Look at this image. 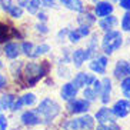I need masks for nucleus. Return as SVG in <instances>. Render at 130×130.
I'll use <instances>...</instances> for the list:
<instances>
[{"instance_id":"f704fd0d","label":"nucleus","mask_w":130,"mask_h":130,"mask_svg":"<svg viewBox=\"0 0 130 130\" xmlns=\"http://www.w3.org/2000/svg\"><path fill=\"white\" fill-rule=\"evenodd\" d=\"M13 4H14L13 0H0V6H2V10H3L4 13H7L9 9L12 7Z\"/></svg>"},{"instance_id":"f257e3e1","label":"nucleus","mask_w":130,"mask_h":130,"mask_svg":"<svg viewBox=\"0 0 130 130\" xmlns=\"http://www.w3.org/2000/svg\"><path fill=\"white\" fill-rule=\"evenodd\" d=\"M47 73H49L47 61H43L40 64L35 63V61H29V63H24L23 70H22V74H23L27 84L26 87H35Z\"/></svg>"},{"instance_id":"79ce46f5","label":"nucleus","mask_w":130,"mask_h":130,"mask_svg":"<svg viewBox=\"0 0 130 130\" xmlns=\"http://www.w3.org/2000/svg\"><path fill=\"white\" fill-rule=\"evenodd\" d=\"M7 83H9L7 76H6V74H3V73H2V70H0V90H3V89L7 86Z\"/></svg>"},{"instance_id":"2f4dec72","label":"nucleus","mask_w":130,"mask_h":130,"mask_svg":"<svg viewBox=\"0 0 130 130\" xmlns=\"http://www.w3.org/2000/svg\"><path fill=\"white\" fill-rule=\"evenodd\" d=\"M23 107H24V104H23V102H22V97H16L14 102L12 103V106H10V111H12V113H16V111H20Z\"/></svg>"},{"instance_id":"a18cd8bd","label":"nucleus","mask_w":130,"mask_h":130,"mask_svg":"<svg viewBox=\"0 0 130 130\" xmlns=\"http://www.w3.org/2000/svg\"><path fill=\"white\" fill-rule=\"evenodd\" d=\"M59 2H60V4L61 6H64V7H67L69 3H70V0H59Z\"/></svg>"},{"instance_id":"6e6552de","label":"nucleus","mask_w":130,"mask_h":130,"mask_svg":"<svg viewBox=\"0 0 130 130\" xmlns=\"http://www.w3.org/2000/svg\"><path fill=\"white\" fill-rule=\"evenodd\" d=\"M111 111H113V115L116 116L117 119H123L129 116L130 113V100L129 99H120L117 100L113 107H111Z\"/></svg>"},{"instance_id":"72a5a7b5","label":"nucleus","mask_w":130,"mask_h":130,"mask_svg":"<svg viewBox=\"0 0 130 130\" xmlns=\"http://www.w3.org/2000/svg\"><path fill=\"white\" fill-rule=\"evenodd\" d=\"M42 7L44 9H59L56 0H42Z\"/></svg>"},{"instance_id":"3c124183","label":"nucleus","mask_w":130,"mask_h":130,"mask_svg":"<svg viewBox=\"0 0 130 130\" xmlns=\"http://www.w3.org/2000/svg\"><path fill=\"white\" fill-rule=\"evenodd\" d=\"M0 12H2V6H0Z\"/></svg>"},{"instance_id":"f03ea898","label":"nucleus","mask_w":130,"mask_h":130,"mask_svg":"<svg viewBox=\"0 0 130 130\" xmlns=\"http://www.w3.org/2000/svg\"><path fill=\"white\" fill-rule=\"evenodd\" d=\"M36 110H37L39 116L42 117L43 124H49V123H52L54 119L60 115L61 107H60V104H59L56 100H53L52 97H46V99L40 100V103H39Z\"/></svg>"},{"instance_id":"49530a36","label":"nucleus","mask_w":130,"mask_h":130,"mask_svg":"<svg viewBox=\"0 0 130 130\" xmlns=\"http://www.w3.org/2000/svg\"><path fill=\"white\" fill-rule=\"evenodd\" d=\"M4 69V64H3V61L0 60V70H3Z\"/></svg>"},{"instance_id":"58836bf2","label":"nucleus","mask_w":130,"mask_h":130,"mask_svg":"<svg viewBox=\"0 0 130 130\" xmlns=\"http://www.w3.org/2000/svg\"><path fill=\"white\" fill-rule=\"evenodd\" d=\"M119 7L123 9L124 12H130V0H117Z\"/></svg>"},{"instance_id":"37998d69","label":"nucleus","mask_w":130,"mask_h":130,"mask_svg":"<svg viewBox=\"0 0 130 130\" xmlns=\"http://www.w3.org/2000/svg\"><path fill=\"white\" fill-rule=\"evenodd\" d=\"M93 90H94L97 94H100V89H102V82L99 80V79H94V82H93Z\"/></svg>"},{"instance_id":"c03bdc74","label":"nucleus","mask_w":130,"mask_h":130,"mask_svg":"<svg viewBox=\"0 0 130 130\" xmlns=\"http://www.w3.org/2000/svg\"><path fill=\"white\" fill-rule=\"evenodd\" d=\"M3 123H7V117L0 113V124H3Z\"/></svg>"},{"instance_id":"a878e982","label":"nucleus","mask_w":130,"mask_h":130,"mask_svg":"<svg viewBox=\"0 0 130 130\" xmlns=\"http://www.w3.org/2000/svg\"><path fill=\"white\" fill-rule=\"evenodd\" d=\"M22 97V102L26 107H31L33 104L37 102V97H36L35 93H24L23 96H20Z\"/></svg>"},{"instance_id":"aec40b11","label":"nucleus","mask_w":130,"mask_h":130,"mask_svg":"<svg viewBox=\"0 0 130 130\" xmlns=\"http://www.w3.org/2000/svg\"><path fill=\"white\" fill-rule=\"evenodd\" d=\"M50 50H52L50 44H47V43H40L39 46H36L35 49H33V52H31V56H30V57H33V59L40 57V56H43V54L49 53Z\"/></svg>"},{"instance_id":"6ab92c4d","label":"nucleus","mask_w":130,"mask_h":130,"mask_svg":"<svg viewBox=\"0 0 130 130\" xmlns=\"http://www.w3.org/2000/svg\"><path fill=\"white\" fill-rule=\"evenodd\" d=\"M13 29H14V27L9 29L7 24L0 23V42H6V40H10L12 37L17 36V31H13V33H12Z\"/></svg>"},{"instance_id":"7c9ffc66","label":"nucleus","mask_w":130,"mask_h":130,"mask_svg":"<svg viewBox=\"0 0 130 130\" xmlns=\"http://www.w3.org/2000/svg\"><path fill=\"white\" fill-rule=\"evenodd\" d=\"M67 39L70 40V43H79L83 37L80 36V33H79V30H77V29H72V30H69Z\"/></svg>"},{"instance_id":"a19ab883","label":"nucleus","mask_w":130,"mask_h":130,"mask_svg":"<svg viewBox=\"0 0 130 130\" xmlns=\"http://www.w3.org/2000/svg\"><path fill=\"white\" fill-rule=\"evenodd\" d=\"M67 35H69V27H64V29H61V30L57 33V40H59V42H63V40L67 37Z\"/></svg>"},{"instance_id":"5701e85b","label":"nucleus","mask_w":130,"mask_h":130,"mask_svg":"<svg viewBox=\"0 0 130 130\" xmlns=\"http://www.w3.org/2000/svg\"><path fill=\"white\" fill-rule=\"evenodd\" d=\"M42 9V0H29L26 6V12L31 16H36V13Z\"/></svg>"},{"instance_id":"1a4fd4ad","label":"nucleus","mask_w":130,"mask_h":130,"mask_svg":"<svg viewBox=\"0 0 130 130\" xmlns=\"http://www.w3.org/2000/svg\"><path fill=\"white\" fill-rule=\"evenodd\" d=\"M94 120H97L100 124H110V123H116V116L113 115L111 109L103 106V107H100L99 110L96 111Z\"/></svg>"},{"instance_id":"423d86ee","label":"nucleus","mask_w":130,"mask_h":130,"mask_svg":"<svg viewBox=\"0 0 130 130\" xmlns=\"http://www.w3.org/2000/svg\"><path fill=\"white\" fill-rule=\"evenodd\" d=\"M20 122H22L23 126L33 127V126H37V124H42V117L39 116V113H37L36 109H29V110H26V111L22 113Z\"/></svg>"},{"instance_id":"9b49d317","label":"nucleus","mask_w":130,"mask_h":130,"mask_svg":"<svg viewBox=\"0 0 130 130\" xmlns=\"http://www.w3.org/2000/svg\"><path fill=\"white\" fill-rule=\"evenodd\" d=\"M115 12V6L111 2H107V0H99L97 3H94V14L96 17H104V16H109Z\"/></svg>"},{"instance_id":"39448f33","label":"nucleus","mask_w":130,"mask_h":130,"mask_svg":"<svg viewBox=\"0 0 130 130\" xmlns=\"http://www.w3.org/2000/svg\"><path fill=\"white\" fill-rule=\"evenodd\" d=\"M90 109V102L86 99H72L67 102V110L73 115H83Z\"/></svg>"},{"instance_id":"ddd939ff","label":"nucleus","mask_w":130,"mask_h":130,"mask_svg":"<svg viewBox=\"0 0 130 130\" xmlns=\"http://www.w3.org/2000/svg\"><path fill=\"white\" fill-rule=\"evenodd\" d=\"M113 74L119 80H123L124 77H130V61L117 60L115 64V69H113Z\"/></svg>"},{"instance_id":"de8ad7c7","label":"nucleus","mask_w":130,"mask_h":130,"mask_svg":"<svg viewBox=\"0 0 130 130\" xmlns=\"http://www.w3.org/2000/svg\"><path fill=\"white\" fill-rule=\"evenodd\" d=\"M2 111H4V110H3V106H2V102H0V113Z\"/></svg>"},{"instance_id":"473e14b6","label":"nucleus","mask_w":130,"mask_h":130,"mask_svg":"<svg viewBox=\"0 0 130 130\" xmlns=\"http://www.w3.org/2000/svg\"><path fill=\"white\" fill-rule=\"evenodd\" d=\"M35 29L37 33H40V35H47L49 33V26H47L46 23H42V22H37V23L35 24Z\"/></svg>"},{"instance_id":"412c9836","label":"nucleus","mask_w":130,"mask_h":130,"mask_svg":"<svg viewBox=\"0 0 130 130\" xmlns=\"http://www.w3.org/2000/svg\"><path fill=\"white\" fill-rule=\"evenodd\" d=\"M23 14H24V9L20 7V6H17L16 3L9 9V12H7V16L13 20H20L22 17H23Z\"/></svg>"},{"instance_id":"dca6fc26","label":"nucleus","mask_w":130,"mask_h":130,"mask_svg":"<svg viewBox=\"0 0 130 130\" xmlns=\"http://www.w3.org/2000/svg\"><path fill=\"white\" fill-rule=\"evenodd\" d=\"M77 92H79V89H77L72 82H69V83L63 84V87H61V90H60V96H61V99L63 100L69 102V100H72V99L76 97Z\"/></svg>"},{"instance_id":"20e7f679","label":"nucleus","mask_w":130,"mask_h":130,"mask_svg":"<svg viewBox=\"0 0 130 130\" xmlns=\"http://www.w3.org/2000/svg\"><path fill=\"white\" fill-rule=\"evenodd\" d=\"M61 126L64 130H94L96 120L90 115H83L79 117L67 119Z\"/></svg>"},{"instance_id":"393cba45","label":"nucleus","mask_w":130,"mask_h":130,"mask_svg":"<svg viewBox=\"0 0 130 130\" xmlns=\"http://www.w3.org/2000/svg\"><path fill=\"white\" fill-rule=\"evenodd\" d=\"M33 49H35V44H33V42L24 40V42L20 43V52H22V54H24V56H27V57H30V56H31V52H33Z\"/></svg>"},{"instance_id":"09e8293b","label":"nucleus","mask_w":130,"mask_h":130,"mask_svg":"<svg viewBox=\"0 0 130 130\" xmlns=\"http://www.w3.org/2000/svg\"><path fill=\"white\" fill-rule=\"evenodd\" d=\"M107 2H111V3H113V2H117V0H107Z\"/></svg>"},{"instance_id":"7ed1b4c3","label":"nucleus","mask_w":130,"mask_h":130,"mask_svg":"<svg viewBox=\"0 0 130 130\" xmlns=\"http://www.w3.org/2000/svg\"><path fill=\"white\" fill-rule=\"evenodd\" d=\"M123 46V35L119 30H110L106 31L102 39V50L106 56H111V54L117 52L120 47Z\"/></svg>"},{"instance_id":"4468645a","label":"nucleus","mask_w":130,"mask_h":130,"mask_svg":"<svg viewBox=\"0 0 130 130\" xmlns=\"http://www.w3.org/2000/svg\"><path fill=\"white\" fill-rule=\"evenodd\" d=\"M102 89H100V94L99 97H102V103L103 104H107L109 102H110V96H111V80L109 79V77H103L102 79Z\"/></svg>"},{"instance_id":"f3484780","label":"nucleus","mask_w":130,"mask_h":130,"mask_svg":"<svg viewBox=\"0 0 130 130\" xmlns=\"http://www.w3.org/2000/svg\"><path fill=\"white\" fill-rule=\"evenodd\" d=\"M77 23H79V26L92 27L93 24L96 23V14L87 12V10H84V12L79 13V16H77Z\"/></svg>"},{"instance_id":"f8f14e48","label":"nucleus","mask_w":130,"mask_h":130,"mask_svg":"<svg viewBox=\"0 0 130 130\" xmlns=\"http://www.w3.org/2000/svg\"><path fill=\"white\" fill-rule=\"evenodd\" d=\"M94 79H96L94 74H92V73L80 72L73 77L72 83L74 84L77 89H82V87H86V86H92V83L94 82Z\"/></svg>"},{"instance_id":"bb28decb","label":"nucleus","mask_w":130,"mask_h":130,"mask_svg":"<svg viewBox=\"0 0 130 130\" xmlns=\"http://www.w3.org/2000/svg\"><path fill=\"white\" fill-rule=\"evenodd\" d=\"M83 96H84V99L87 100V102H94V100H97V97H99V94L93 90V87H90V86H86L83 90Z\"/></svg>"},{"instance_id":"b1692460","label":"nucleus","mask_w":130,"mask_h":130,"mask_svg":"<svg viewBox=\"0 0 130 130\" xmlns=\"http://www.w3.org/2000/svg\"><path fill=\"white\" fill-rule=\"evenodd\" d=\"M67 9L69 10H72V12H76V13H82L86 10V6H84L83 0H70L69 6H67Z\"/></svg>"},{"instance_id":"0eeeda50","label":"nucleus","mask_w":130,"mask_h":130,"mask_svg":"<svg viewBox=\"0 0 130 130\" xmlns=\"http://www.w3.org/2000/svg\"><path fill=\"white\" fill-rule=\"evenodd\" d=\"M107 63H109V57L106 54L103 56H97L96 59H90V63H89V67L93 73H97V74H106V67Z\"/></svg>"},{"instance_id":"c85d7f7f","label":"nucleus","mask_w":130,"mask_h":130,"mask_svg":"<svg viewBox=\"0 0 130 130\" xmlns=\"http://www.w3.org/2000/svg\"><path fill=\"white\" fill-rule=\"evenodd\" d=\"M120 87H122V92L124 94L126 99L130 100V77H124L120 83Z\"/></svg>"},{"instance_id":"9d476101","label":"nucleus","mask_w":130,"mask_h":130,"mask_svg":"<svg viewBox=\"0 0 130 130\" xmlns=\"http://www.w3.org/2000/svg\"><path fill=\"white\" fill-rule=\"evenodd\" d=\"M22 54L20 52V43L17 42H7L3 46V56L7 60H17L19 56Z\"/></svg>"},{"instance_id":"c9c22d12","label":"nucleus","mask_w":130,"mask_h":130,"mask_svg":"<svg viewBox=\"0 0 130 130\" xmlns=\"http://www.w3.org/2000/svg\"><path fill=\"white\" fill-rule=\"evenodd\" d=\"M77 30H79L82 37H89V36L92 35V30H90V27H87V26H79Z\"/></svg>"},{"instance_id":"8fccbe9b","label":"nucleus","mask_w":130,"mask_h":130,"mask_svg":"<svg viewBox=\"0 0 130 130\" xmlns=\"http://www.w3.org/2000/svg\"><path fill=\"white\" fill-rule=\"evenodd\" d=\"M92 2H93V3H97V2H99V0H92Z\"/></svg>"},{"instance_id":"a211bd4d","label":"nucleus","mask_w":130,"mask_h":130,"mask_svg":"<svg viewBox=\"0 0 130 130\" xmlns=\"http://www.w3.org/2000/svg\"><path fill=\"white\" fill-rule=\"evenodd\" d=\"M86 60H89V59H87V54H86V50L84 49H76L72 53V61L76 69H80Z\"/></svg>"},{"instance_id":"ea45409f","label":"nucleus","mask_w":130,"mask_h":130,"mask_svg":"<svg viewBox=\"0 0 130 130\" xmlns=\"http://www.w3.org/2000/svg\"><path fill=\"white\" fill-rule=\"evenodd\" d=\"M57 73H59V77H69L70 76V70L67 69V67H61V66H59L57 69Z\"/></svg>"},{"instance_id":"e433bc0d","label":"nucleus","mask_w":130,"mask_h":130,"mask_svg":"<svg viewBox=\"0 0 130 130\" xmlns=\"http://www.w3.org/2000/svg\"><path fill=\"white\" fill-rule=\"evenodd\" d=\"M97 130H120V127L116 123H110V124H100Z\"/></svg>"},{"instance_id":"cd10ccee","label":"nucleus","mask_w":130,"mask_h":130,"mask_svg":"<svg viewBox=\"0 0 130 130\" xmlns=\"http://www.w3.org/2000/svg\"><path fill=\"white\" fill-rule=\"evenodd\" d=\"M120 27L123 31H130V12H124L120 20Z\"/></svg>"},{"instance_id":"4be33fe9","label":"nucleus","mask_w":130,"mask_h":130,"mask_svg":"<svg viewBox=\"0 0 130 130\" xmlns=\"http://www.w3.org/2000/svg\"><path fill=\"white\" fill-rule=\"evenodd\" d=\"M14 99H16V94H13V93H3V94H2L0 102H2V106H3L4 111L10 110V106H12V103L14 102Z\"/></svg>"},{"instance_id":"4c0bfd02","label":"nucleus","mask_w":130,"mask_h":130,"mask_svg":"<svg viewBox=\"0 0 130 130\" xmlns=\"http://www.w3.org/2000/svg\"><path fill=\"white\" fill-rule=\"evenodd\" d=\"M36 17H37V22H42V23H46L47 20H49V16H47L46 12H43V10H39L36 13Z\"/></svg>"},{"instance_id":"2eb2a0df","label":"nucleus","mask_w":130,"mask_h":130,"mask_svg":"<svg viewBox=\"0 0 130 130\" xmlns=\"http://www.w3.org/2000/svg\"><path fill=\"white\" fill-rule=\"evenodd\" d=\"M117 24H119V20H117V17H116L113 13L109 14V16H104V17H100V20H99V27L104 31V33L113 30V29H116Z\"/></svg>"},{"instance_id":"c756f323","label":"nucleus","mask_w":130,"mask_h":130,"mask_svg":"<svg viewBox=\"0 0 130 130\" xmlns=\"http://www.w3.org/2000/svg\"><path fill=\"white\" fill-rule=\"evenodd\" d=\"M23 66H24V63H23V61L13 60L12 66H10V72H12V74H14V76H19V74H22Z\"/></svg>"}]
</instances>
